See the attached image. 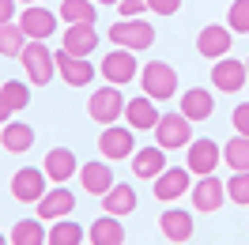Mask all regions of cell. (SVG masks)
I'll return each instance as SVG.
<instances>
[{"label":"cell","instance_id":"cell-41","mask_svg":"<svg viewBox=\"0 0 249 245\" xmlns=\"http://www.w3.org/2000/svg\"><path fill=\"white\" fill-rule=\"evenodd\" d=\"M19 4H38V0H19Z\"/></svg>","mask_w":249,"mask_h":245},{"label":"cell","instance_id":"cell-25","mask_svg":"<svg viewBox=\"0 0 249 245\" xmlns=\"http://www.w3.org/2000/svg\"><path fill=\"white\" fill-rule=\"evenodd\" d=\"M136 204H140L136 189H132L128 181H117V185L106 192V196H102V211H106V215H117V219H124V215L136 211Z\"/></svg>","mask_w":249,"mask_h":245},{"label":"cell","instance_id":"cell-4","mask_svg":"<svg viewBox=\"0 0 249 245\" xmlns=\"http://www.w3.org/2000/svg\"><path fill=\"white\" fill-rule=\"evenodd\" d=\"M19 64H23V72H27V83H31V87H46L49 79L57 76L53 49H49L46 42H27V49H23Z\"/></svg>","mask_w":249,"mask_h":245},{"label":"cell","instance_id":"cell-20","mask_svg":"<svg viewBox=\"0 0 249 245\" xmlns=\"http://www.w3.org/2000/svg\"><path fill=\"white\" fill-rule=\"evenodd\" d=\"M61 49H68L72 57H91L94 49H98V31H94V23H76V27H68L61 34Z\"/></svg>","mask_w":249,"mask_h":245},{"label":"cell","instance_id":"cell-10","mask_svg":"<svg viewBox=\"0 0 249 245\" xmlns=\"http://www.w3.org/2000/svg\"><path fill=\"white\" fill-rule=\"evenodd\" d=\"M189 200H193V211L215 215L219 208L227 204V181H219L215 174H208V177H200V181L193 185V192H189Z\"/></svg>","mask_w":249,"mask_h":245},{"label":"cell","instance_id":"cell-40","mask_svg":"<svg viewBox=\"0 0 249 245\" xmlns=\"http://www.w3.org/2000/svg\"><path fill=\"white\" fill-rule=\"evenodd\" d=\"M98 4H121V0H98Z\"/></svg>","mask_w":249,"mask_h":245},{"label":"cell","instance_id":"cell-19","mask_svg":"<svg viewBox=\"0 0 249 245\" xmlns=\"http://www.w3.org/2000/svg\"><path fill=\"white\" fill-rule=\"evenodd\" d=\"M42 170H46V177L53 185H64L79 174V158H76V151H68V147H53V151L46 155Z\"/></svg>","mask_w":249,"mask_h":245},{"label":"cell","instance_id":"cell-31","mask_svg":"<svg viewBox=\"0 0 249 245\" xmlns=\"http://www.w3.org/2000/svg\"><path fill=\"white\" fill-rule=\"evenodd\" d=\"M223 162H227L234 174H246L249 170V136H238V132H234V140H227V147H223Z\"/></svg>","mask_w":249,"mask_h":245},{"label":"cell","instance_id":"cell-33","mask_svg":"<svg viewBox=\"0 0 249 245\" xmlns=\"http://www.w3.org/2000/svg\"><path fill=\"white\" fill-rule=\"evenodd\" d=\"M227 27L234 34H249V0H231L227 8Z\"/></svg>","mask_w":249,"mask_h":245},{"label":"cell","instance_id":"cell-13","mask_svg":"<svg viewBox=\"0 0 249 245\" xmlns=\"http://www.w3.org/2000/svg\"><path fill=\"white\" fill-rule=\"evenodd\" d=\"M231 46H234V31H231V27L208 23V27L196 34V53L208 57V61H223V57H231Z\"/></svg>","mask_w":249,"mask_h":245},{"label":"cell","instance_id":"cell-1","mask_svg":"<svg viewBox=\"0 0 249 245\" xmlns=\"http://www.w3.org/2000/svg\"><path fill=\"white\" fill-rule=\"evenodd\" d=\"M106 34L117 49H128V53H143L155 46V27L147 19H117Z\"/></svg>","mask_w":249,"mask_h":245},{"label":"cell","instance_id":"cell-37","mask_svg":"<svg viewBox=\"0 0 249 245\" xmlns=\"http://www.w3.org/2000/svg\"><path fill=\"white\" fill-rule=\"evenodd\" d=\"M181 8V0H147V12H155V16H174Z\"/></svg>","mask_w":249,"mask_h":245},{"label":"cell","instance_id":"cell-23","mask_svg":"<svg viewBox=\"0 0 249 245\" xmlns=\"http://www.w3.org/2000/svg\"><path fill=\"white\" fill-rule=\"evenodd\" d=\"M166 170V151L162 147H136L132 151V174L140 177V181H155L159 174Z\"/></svg>","mask_w":249,"mask_h":245},{"label":"cell","instance_id":"cell-22","mask_svg":"<svg viewBox=\"0 0 249 245\" xmlns=\"http://www.w3.org/2000/svg\"><path fill=\"white\" fill-rule=\"evenodd\" d=\"M124 117H128V128H132V132H151L162 113L155 109V102H151L147 94H140V98H128V102H124Z\"/></svg>","mask_w":249,"mask_h":245},{"label":"cell","instance_id":"cell-16","mask_svg":"<svg viewBox=\"0 0 249 245\" xmlns=\"http://www.w3.org/2000/svg\"><path fill=\"white\" fill-rule=\"evenodd\" d=\"M246 61H231V57H223V61L212 64V87H215L219 94H238L242 87H246Z\"/></svg>","mask_w":249,"mask_h":245},{"label":"cell","instance_id":"cell-26","mask_svg":"<svg viewBox=\"0 0 249 245\" xmlns=\"http://www.w3.org/2000/svg\"><path fill=\"white\" fill-rule=\"evenodd\" d=\"M91 245H124V223L117 215H98L91 227H87Z\"/></svg>","mask_w":249,"mask_h":245},{"label":"cell","instance_id":"cell-18","mask_svg":"<svg viewBox=\"0 0 249 245\" xmlns=\"http://www.w3.org/2000/svg\"><path fill=\"white\" fill-rule=\"evenodd\" d=\"M79 185H83V192H91V196H106L109 189H113V170H109V162H79Z\"/></svg>","mask_w":249,"mask_h":245},{"label":"cell","instance_id":"cell-28","mask_svg":"<svg viewBox=\"0 0 249 245\" xmlns=\"http://www.w3.org/2000/svg\"><path fill=\"white\" fill-rule=\"evenodd\" d=\"M27 34H23V27L19 23H4L0 27V57H8V61H19L23 57V49H27Z\"/></svg>","mask_w":249,"mask_h":245},{"label":"cell","instance_id":"cell-34","mask_svg":"<svg viewBox=\"0 0 249 245\" xmlns=\"http://www.w3.org/2000/svg\"><path fill=\"white\" fill-rule=\"evenodd\" d=\"M227 200H234L238 208H249V170L227 177Z\"/></svg>","mask_w":249,"mask_h":245},{"label":"cell","instance_id":"cell-6","mask_svg":"<svg viewBox=\"0 0 249 245\" xmlns=\"http://www.w3.org/2000/svg\"><path fill=\"white\" fill-rule=\"evenodd\" d=\"M98 72H102V79H106L109 87H124V83H132V79L140 76V61L128 49H109L106 57L98 61Z\"/></svg>","mask_w":249,"mask_h":245},{"label":"cell","instance_id":"cell-29","mask_svg":"<svg viewBox=\"0 0 249 245\" xmlns=\"http://www.w3.org/2000/svg\"><path fill=\"white\" fill-rule=\"evenodd\" d=\"M87 238V230L79 227L76 219L68 215V219H57L53 227H49V238H46V245H79Z\"/></svg>","mask_w":249,"mask_h":245},{"label":"cell","instance_id":"cell-36","mask_svg":"<svg viewBox=\"0 0 249 245\" xmlns=\"http://www.w3.org/2000/svg\"><path fill=\"white\" fill-rule=\"evenodd\" d=\"M117 12H121V19H140V12H147V0H121Z\"/></svg>","mask_w":249,"mask_h":245},{"label":"cell","instance_id":"cell-12","mask_svg":"<svg viewBox=\"0 0 249 245\" xmlns=\"http://www.w3.org/2000/svg\"><path fill=\"white\" fill-rule=\"evenodd\" d=\"M219 158H223V151H219L215 140H193L185 151V170L189 174H196V177H208V174H215L219 170Z\"/></svg>","mask_w":249,"mask_h":245},{"label":"cell","instance_id":"cell-21","mask_svg":"<svg viewBox=\"0 0 249 245\" xmlns=\"http://www.w3.org/2000/svg\"><path fill=\"white\" fill-rule=\"evenodd\" d=\"M178 113H185L189 121H208L212 113H215V94L204 91V87H189V91H181V106H178Z\"/></svg>","mask_w":249,"mask_h":245},{"label":"cell","instance_id":"cell-9","mask_svg":"<svg viewBox=\"0 0 249 245\" xmlns=\"http://www.w3.org/2000/svg\"><path fill=\"white\" fill-rule=\"evenodd\" d=\"M46 192H49L46 170H38V166H23V170H16V177H12V196H16L19 204H38Z\"/></svg>","mask_w":249,"mask_h":245},{"label":"cell","instance_id":"cell-30","mask_svg":"<svg viewBox=\"0 0 249 245\" xmlns=\"http://www.w3.org/2000/svg\"><path fill=\"white\" fill-rule=\"evenodd\" d=\"M57 16H61L68 27H76V23H94V19H98V8H94V0H61Z\"/></svg>","mask_w":249,"mask_h":245},{"label":"cell","instance_id":"cell-43","mask_svg":"<svg viewBox=\"0 0 249 245\" xmlns=\"http://www.w3.org/2000/svg\"><path fill=\"white\" fill-rule=\"evenodd\" d=\"M246 72H249V57H246Z\"/></svg>","mask_w":249,"mask_h":245},{"label":"cell","instance_id":"cell-38","mask_svg":"<svg viewBox=\"0 0 249 245\" xmlns=\"http://www.w3.org/2000/svg\"><path fill=\"white\" fill-rule=\"evenodd\" d=\"M16 8H19V0H0V27L4 23H16Z\"/></svg>","mask_w":249,"mask_h":245},{"label":"cell","instance_id":"cell-24","mask_svg":"<svg viewBox=\"0 0 249 245\" xmlns=\"http://www.w3.org/2000/svg\"><path fill=\"white\" fill-rule=\"evenodd\" d=\"M0 147L8 155H27L34 147V128L27 121H8L0 124Z\"/></svg>","mask_w":249,"mask_h":245},{"label":"cell","instance_id":"cell-7","mask_svg":"<svg viewBox=\"0 0 249 245\" xmlns=\"http://www.w3.org/2000/svg\"><path fill=\"white\" fill-rule=\"evenodd\" d=\"M136 151V132L128 124H106L102 136H98V155L106 162H121V158H132Z\"/></svg>","mask_w":249,"mask_h":245},{"label":"cell","instance_id":"cell-32","mask_svg":"<svg viewBox=\"0 0 249 245\" xmlns=\"http://www.w3.org/2000/svg\"><path fill=\"white\" fill-rule=\"evenodd\" d=\"M0 94H4V102L12 106V113L31 106V83H23V79H8V83L0 87Z\"/></svg>","mask_w":249,"mask_h":245},{"label":"cell","instance_id":"cell-14","mask_svg":"<svg viewBox=\"0 0 249 245\" xmlns=\"http://www.w3.org/2000/svg\"><path fill=\"white\" fill-rule=\"evenodd\" d=\"M76 211V192L68 185H53L46 196L38 200V219L42 223H57V219H68Z\"/></svg>","mask_w":249,"mask_h":245},{"label":"cell","instance_id":"cell-8","mask_svg":"<svg viewBox=\"0 0 249 245\" xmlns=\"http://www.w3.org/2000/svg\"><path fill=\"white\" fill-rule=\"evenodd\" d=\"M16 23L23 27V34H27L31 42H46V38H53V34H57L61 16H57V12H49V8H42V4H27V8L19 12Z\"/></svg>","mask_w":249,"mask_h":245},{"label":"cell","instance_id":"cell-42","mask_svg":"<svg viewBox=\"0 0 249 245\" xmlns=\"http://www.w3.org/2000/svg\"><path fill=\"white\" fill-rule=\"evenodd\" d=\"M0 245H8V238H4V234H0Z\"/></svg>","mask_w":249,"mask_h":245},{"label":"cell","instance_id":"cell-35","mask_svg":"<svg viewBox=\"0 0 249 245\" xmlns=\"http://www.w3.org/2000/svg\"><path fill=\"white\" fill-rule=\"evenodd\" d=\"M231 121H234V132H238V136H249V102H242V106H234Z\"/></svg>","mask_w":249,"mask_h":245},{"label":"cell","instance_id":"cell-17","mask_svg":"<svg viewBox=\"0 0 249 245\" xmlns=\"http://www.w3.org/2000/svg\"><path fill=\"white\" fill-rule=\"evenodd\" d=\"M151 189H155V200H162V204L181 200L189 192V170L185 166H166L155 181H151Z\"/></svg>","mask_w":249,"mask_h":245},{"label":"cell","instance_id":"cell-11","mask_svg":"<svg viewBox=\"0 0 249 245\" xmlns=\"http://www.w3.org/2000/svg\"><path fill=\"white\" fill-rule=\"evenodd\" d=\"M53 64H57V76L68 83V87H91L94 83V64L87 57H72L68 49H57L53 53Z\"/></svg>","mask_w":249,"mask_h":245},{"label":"cell","instance_id":"cell-39","mask_svg":"<svg viewBox=\"0 0 249 245\" xmlns=\"http://www.w3.org/2000/svg\"><path fill=\"white\" fill-rule=\"evenodd\" d=\"M8 121H12V106H8L4 94H0V124H8Z\"/></svg>","mask_w":249,"mask_h":245},{"label":"cell","instance_id":"cell-2","mask_svg":"<svg viewBox=\"0 0 249 245\" xmlns=\"http://www.w3.org/2000/svg\"><path fill=\"white\" fill-rule=\"evenodd\" d=\"M140 91L151 102H166V98L178 94V72L166 61H147L140 68Z\"/></svg>","mask_w":249,"mask_h":245},{"label":"cell","instance_id":"cell-15","mask_svg":"<svg viewBox=\"0 0 249 245\" xmlns=\"http://www.w3.org/2000/svg\"><path fill=\"white\" fill-rule=\"evenodd\" d=\"M159 230H162V238H166V242H174V245L193 242V234H196L193 211H185V208H166V211L159 215Z\"/></svg>","mask_w":249,"mask_h":245},{"label":"cell","instance_id":"cell-5","mask_svg":"<svg viewBox=\"0 0 249 245\" xmlns=\"http://www.w3.org/2000/svg\"><path fill=\"white\" fill-rule=\"evenodd\" d=\"M87 113H91L94 124H117L124 117V94L117 91V87H98V91H91V98H87Z\"/></svg>","mask_w":249,"mask_h":245},{"label":"cell","instance_id":"cell-3","mask_svg":"<svg viewBox=\"0 0 249 245\" xmlns=\"http://www.w3.org/2000/svg\"><path fill=\"white\" fill-rule=\"evenodd\" d=\"M151 132H155V143L166 155H170V151H181V147L193 143V121H189L185 113H162Z\"/></svg>","mask_w":249,"mask_h":245},{"label":"cell","instance_id":"cell-27","mask_svg":"<svg viewBox=\"0 0 249 245\" xmlns=\"http://www.w3.org/2000/svg\"><path fill=\"white\" fill-rule=\"evenodd\" d=\"M46 238H49V227L34 215V219H19L16 227H12L8 245H46Z\"/></svg>","mask_w":249,"mask_h":245}]
</instances>
